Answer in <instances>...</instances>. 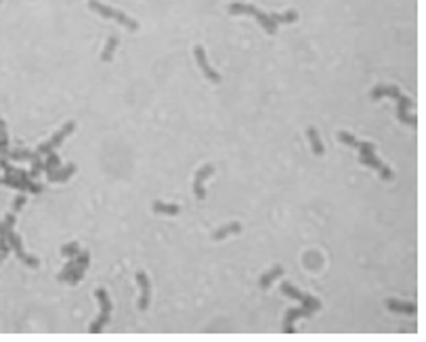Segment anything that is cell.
<instances>
[{"label":"cell","mask_w":426,"mask_h":342,"mask_svg":"<svg viewBox=\"0 0 426 342\" xmlns=\"http://www.w3.org/2000/svg\"><path fill=\"white\" fill-rule=\"evenodd\" d=\"M229 13L231 15H252L256 19V21L265 27V32H269V34H275L277 32V23L273 21V19L269 17V15H265L262 11H258L256 6H252V4H239V2H233L231 6H229Z\"/></svg>","instance_id":"6da1fadb"},{"label":"cell","mask_w":426,"mask_h":342,"mask_svg":"<svg viewBox=\"0 0 426 342\" xmlns=\"http://www.w3.org/2000/svg\"><path fill=\"white\" fill-rule=\"evenodd\" d=\"M88 6L93 8L95 13H99L103 19H114V21H120L122 25H124L126 29H130V32H135V29L139 27L135 19H130L126 13H122V11H116V8H111V6H105V4H101L99 0H88Z\"/></svg>","instance_id":"7a4b0ae2"},{"label":"cell","mask_w":426,"mask_h":342,"mask_svg":"<svg viewBox=\"0 0 426 342\" xmlns=\"http://www.w3.org/2000/svg\"><path fill=\"white\" fill-rule=\"evenodd\" d=\"M97 298H99V303H101V315L97 317V321L93 326L88 328V332L90 334H99L101 330H103V326L109 321V315H111V300H109V294L103 290V288H97Z\"/></svg>","instance_id":"3957f363"},{"label":"cell","mask_w":426,"mask_h":342,"mask_svg":"<svg viewBox=\"0 0 426 342\" xmlns=\"http://www.w3.org/2000/svg\"><path fill=\"white\" fill-rule=\"evenodd\" d=\"M281 294H286V296H290V298H296V300H300V303L304 305V309H309V311H319L321 309V303L317 298H313V296H307V294H302L300 290H296L292 284H288V281H283L281 284Z\"/></svg>","instance_id":"277c9868"},{"label":"cell","mask_w":426,"mask_h":342,"mask_svg":"<svg viewBox=\"0 0 426 342\" xmlns=\"http://www.w3.org/2000/svg\"><path fill=\"white\" fill-rule=\"evenodd\" d=\"M74 128H76V124H74V122L63 124V128H61L59 133H55L53 137H50V139L46 141V143H42V145L38 147V154H46V156H48V154H53L55 149H57L61 143H63V139L74 133Z\"/></svg>","instance_id":"5b68a950"},{"label":"cell","mask_w":426,"mask_h":342,"mask_svg":"<svg viewBox=\"0 0 426 342\" xmlns=\"http://www.w3.org/2000/svg\"><path fill=\"white\" fill-rule=\"evenodd\" d=\"M6 233V241H8V246H11L13 250H15V254L23 260V263L27 265V267H32V269H38V260L36 258H32V256H27L25 252H23V246H21V239H19V235L15 233L13 229H6L4 231Z\"/></svg>","instance_id":"8992f818"},{"label":"cell","mask_w":426,"mask_h":342,"mask_svg":"<svg viewBox=\"0 0 426 342\" xmlns=\"http://www.w3.org/2000/svg\"><path fill=\"white\" fill-rule=\"evenodd\" d=\"M137 284L141 288V298H139V309L145 311L149 307V300H151V284H149V277L145 271H137Z\"/></svg>","instance_id":"52a82bcc"},{"label":"cell","mask_w":426,"mask_h":342,"mask_svg":"<svg viewBox=\"0 0 426 342\" xmlns=\"http://www.w3.org/2000/svg\"><path fill=\"white\" fill-rule=\"evenodd\" d=\"M194 53H196V59H198V65H200V69L204 72V76L210 80V82H220V76L214 72V69L210 67V63H208V59H206V51H204V46H196L194 48Z\"/></svg>","instance_id":"ba28073f"},{"label":"cell","mask_w":426,"mask_h":342,"mask_svg":"<svg viewBox=\"0 0 426 342\" xmlns=\"http://www.w3.org/2000/svg\"><path fill=\"white\" fill-rule=\"evenodd\" d=\"M212 172H214V166H204V168H200L198 170V174H196V180H194V191H196V197L200 199V202H204L206 199V189H204V178H208Z\"/></svg>","instance_id":"9c48e42d"},{"label":"cell","mask_w":426,"mask_h":342,"mask_svg":"<svg viewBox=\"0 0 426 342\" xmlns=\"http://www.w3.org/2000/svg\"><path fill=\"white\" fill-rule=\"evenodd\" d=\"M338 139L342 141V143H347L355 149H359L361 156H368V154H374V145L372 143H363V141H357L351 133H347V130H340L338 133Z\"/></svg>","instance_id":"30bf717a"},{"label":"cell","mask_w":426,"mask_h":342,"mask_svg":"<svg viewBox=\"0 0 426 342\" xmlns=\"http://www.w3.org/2000/svg\"><path fill=\"white\" fill-rule=\"evenodd\" d=\"M359 162H361V164H365V166H372L374 170H378V172H380V176H382L384 180H389V178L393 176V172H391V170H389L387 166H384V164H382L380 160H378L376 156H374V154L361 156V158H359Z\"/></svg>","instance_id":"8fae6325"},{"label":"cell","mask_w":426,"mask_h":342,"mask_svg":"<svg viewBox=\"0 0 426 342\" xmlns=\"http://www.w3.org/2000/svg\"><path fill=\"white\" fill-rule=\"evenodd\" d=\"M313 313V311H309V309H290L288 313H286V319H283V332L286 334H292L294 332V321H296L298 317H309Z\"/></svg>","instance_id":"7c38bea8"},{"label":"cell","mask_w":426,"mask_h":342,"mask_svg":"<svg viewBox=\"0 0 426 342\" xmlns=\"http://www.w3.org/2000/svg\"><path fill=\"white\" fill-rule=\"evenodd\" d=\"M410 105H412V101H410L408 97H403V95L397 97V114H399V120H401V122H408V124L414 126L416 124V118L408 114V107Z\"/></svg>","instance_id":"4fadbf2b"},{"label":"cell","mask_w":426,"mask_h":342,"mask_svg":"<svg viewBox=\"0 0 426 342\" xmlns=\"http://www.w3.org/2000/svg\"><path fill=\"white\" fill-rule=\"evenodd\" d=\"M384 305H387L391 311H397V313H410V315H414L416 311H418L414 303H401V300H395V298H387V303H384Z\"/></svg>","instance_id":"5bb4252c"},{"label":"cell","mask_w":426,"mask_h":342,"mask_svg":"<svg viewBox=\"0 0 426 342\" xmlns=\"http://www.w3.org/2000/svg\"><path fill=\"white\" fill-rule=\"evenodd\" d=\"M401 95V90L397 86H376L372 90V101H378V99L382 97H393V99H397Z\"/></svg>","instance_id":"9a60e30c"},{"label":"cell","mask_w":426,"mask_h":342,"mask_svg":"<svg viewBox=\"0 0 426 342\" xmlns=\"http://www.w3.org/2000/svg\"><path fill=\"white\" fill-rule=\"evenodd\" d=\"M74 172H76V164H69V166L63 168V170L57 168L55 172H50V174H48V180H53V183H61V180H67Z\"/></svg>","instance_id":"2e32d148"},{"label":"cell","mask_w":426,"mask_h":342,"mask_svg":"<svg viewBox=\"0 0 426 342\" xmlns=\"http://www.w3.org/2000/svg\"><path fill=\"white\" fill-rule=\"evenodd\" d=\"M116 48H118V36H109L107 38V42H105V48H103V53H101V61H111V57H114L116 53Z\"/></svg>","instance_id":"e0dca14e"},{"label":"cell","mask_w":426,"mask_h":342,"mask_svg":"<svg viewBox=\"0 0 426 342\" xmlns=\"http://www.w3.org/2000/svg\"><path fill=\"white\" fill-rule=\"evenodd\" d=\"M239 231H241V225H239V223H229V225H225V227L216 229L214 233H212V237H214V239H225L227 235H231V233H239Z\"/></svg>","instance_id":"ac0fdd59"},{"label":"cell","mask_w":426,"mask_h":342,"mask_svg":"<svg viewBox=\"0 0 426 342\" xmlns=\"http://www.w3.org/2000/svg\"><path fill=\"white\" fill-rule=\"evenodd\" d=\"M151 208H154L156 214H179L181 212V208L177 204H164V202H154Z\"/></svg>","instance_id":"d6986e66"},{"label":"cell","mask_w":426,"mask_h":342,"mask_svg":"<svg viewBox=\"0 0 426 342\" xmlns=\"http://www.w3.org/2000/svg\"><path fill=\"white\" fill-rule=\"evenodd\" d=\"M281 273H283V267H281V265H275L271 271H267V273L260 277V288H262V290H267V288L271 286V281L275 279V277H279Z\"/></svg>","instance_id":"ffe728a7"},{"label":"cell","mask_w":426,"mask_h":342,"mask_svg":"<svg viewBox=\"0 0 426 342\" xmlns=\"http://www.w3.org/2000/svg\"><path fill=\"white\" fill-rule=\"evenodd\" d=\"M307 135L311 139V145H313V154L315 156H323V145H321V139H319V133H317V128H309L307 130Z\"/></svg>","instance_id":"44dd1931"},{"label":"cell","mask_w":426,"mask_h":342,"mask_svg":"<svg viewBox=\"0 0 426 342\" xmlns=\"http://www.w3.org/2000/svg\"><path fill=\"white\" fill-rule=\"evenodd\" d=\"M269 17H271L275 23H279V21H281V23H294V21L298 19V13H296V11H286V13H281V15H275V13H273V15H269Z\"/></svg>","instance_id":"7402d4cb"},{"label":"cell","mask_w":426,"mask_h":342,"mask_svg":"<svg viewBox=\"0 0 426 342\" xmlns=\"http://www.w3.org/2000/svg\"><path fill=\"white\" fill-rule=\"evenodd\" d=\"M61 254H63L65 258H76L80 254V246L76 244V241H72V244H65L63 248H61Z\"/></svg>","instance_id":"603a6c76"},{"label":"cell","mask_w":426,"mask_h":342,"mask_svg":"<svg viewBox=\"0 0 426 342\" xmlns=\"http://www.w3.org/2000/svg\"><path fill=\"white\" fill-rule=\"evenodd\" d=\"M59 168V156L53 152V154H48V158H46V164H44V170H46V176L50 174V172H55V170Z\"/></svg>","instance_id":"cb8c5ba5"},{"label":"cell","mask_w":426,"mask_h":342,"mask_svg":"<svg viewBox=\"0 0 426 342\" xmlns=\"http://www.w3.org/2000/svg\"><path fill=\"white\" fill-rule=\"evenodd\" d=\"M86 267H88V265H76V269L72 271V275H69V279H67L69 284H72V286H74V284H78V281L84 277V273H86Z\"/></svg>","instance_id":"d4e9b609"},{"label":"cell","mask_w":426,"mask_h":342,"mask_svg":"<svg viewBox=\"0 0 426 342\" xmlns=\"http://www.w3.org/2000/svg\"><path fill=\"white\" fill-rule=\"evenodd\" d=\"M76 265H78V260L76 258H69V263L63 267V271L59 273V281H67L69 279V275H72V271L76 269Z\"/></svg>","instance_id":"484cf974"},{"label":"cell","mask_w":426,"mask_h":342,"mask_svg":"<svg viewBox=\"0 0 426 342\" xmlns=\"http://www.w3.org/2000/svg\"><path fill=\"white\" fill-rule=\"evenodd\" d=\"M44 170V164L40 162V156H36L34 160H32V170H29V176H38L40 172Z\"/></svg>","instance_id":"4316f807"},{"label":"cell","mask_w":426,"mask_h":342,"mask_svg":"<svg viewBox=\"0 0 426 342\" xmlns=\"http://www.w3.org/2000/svg\"><path fill=\"white\" fill-rule=\"evenodd\" d=\"M13 225H15V212H11V214H6V218H4V223H2V227H4V231H6V229H13Z\"/></svg>","instance_id":"83f0119b"},{"label":"cell","mask_w":426,"mask_h":342,"mask_svg":"<svg viewBox=\"0 0 426 342\" xmlns=\"http://www.w3.org/2000/svg\"><path fill=\"white\" fill-rule=\"evenodd\" d=\"M23 204H25V195H19L13 202V212H19V210L23 208Z\"/></svg>","instance_id":"f1b7e54d"},{"label":"cell","mask_w":426,"mask_h":342,"mask_svg":"<svg viewBox=\"0 0 426 342\" xmlns=\"http://www.w3.org/2000/svg\"><path fill=\"white\" fill-rule=\"evenodd\" d=\"M76 260H78V265H88L90 263V254L88 252H80L76 256Z\"/></svg>","instance_id":"f546056e"},{"label":"cell","mask_w":426,"mask_h":342,"mask_svg":"<svg viewBox=\"0 0 426 342\" xmlns=\"http://www.w3.org/2000/svg\"><path fill=\"white\" fill-rule=\"evenodd\" d=\"M2 260H4V254H0V263H2Z\"/></svg>","instance_id":"4dcf8cb0"},{"label":"cell","mask_w":426,"mask_h":342,"mask_svg":"<svg viewBox=\"0 0 426 342\" xmlns=\"http://www.w3.org/2000/svg\"><path fill=\"white\" fill-rule=\"evenodd\" d=\"M0 2H2V0H0Z\"/></svg>","instance_id":"1f68e13d"}]
</instances>
